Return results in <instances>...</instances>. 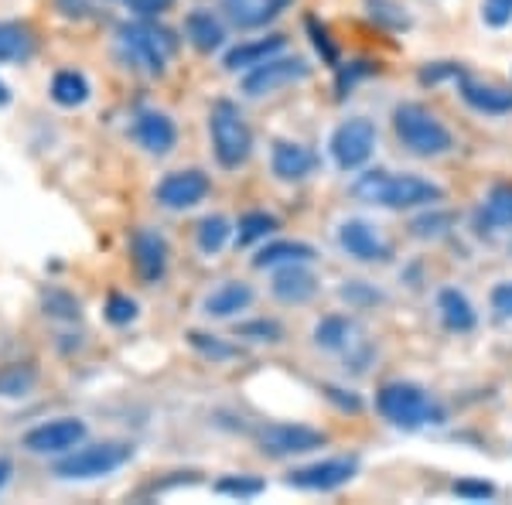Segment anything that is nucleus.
<instances>
[{"label":"nucleus","instance_id":"39448f33","mask_svg":"<svg viewBox=\"0 0 512 505\" xmlns=\"http://www.w3.org/2000/svg\"><path fill=\"white\" fill-rule=\"evenodd\" d=\"M209 137H212V151H216V161L226 171H236L250 161L253 154V134L250 123H246L243 110L229 99H219L209 113Z\"/></svg>","mask_w":512,"mask_h":505},{"label":"nucleus","instance_id":"393cba45","mask_svg":"<svg viewBox=\"0 0 512 505\" xmlns=\"http://www.w3.org/2000/svg\"><path fill=\"white\" fill-rule=\"evenodd\" d=\"M352 335H355V321L345 318V314H328L315 325V345L318 349H328V352H342L352 345Z\"/></svg>","mask_w":512,"mask_h":505},{"label":"nucleus","instance_id":"6e6552de","mask_svg":"<svg viewBox=\"0 0 512 505\" xmlns=\"http://www.w3.org/2000/svg\"><path fill=\"white\" fill-rule=\"evenodd\" d=\"M308 76H311V65L304 59H267L246 72L239 89L246 96L260 99V96H274L287 86H297V82H304Z\"/></svg>","mask_w":512,"mask_h":505},{"label":"nucleus","instance_id":"f257e3e1","mask_svg":"<svg viewBox=\"0 0 512 505\" xmlns=\"http://www.w3.org/2000/svg\"><path fill=\"white\" fill-rule=\"evenodd\" d=\"M352 198L379 209H417V205H437L444 188L417 175H393V171H366L352 181Z\"/></svg>","mask_w":512,"mask_h":505},{"label":"nucleus","instance_id":"423d86ee","mask_svg":"<svg viewBox=\"0 0 512 505\" xmlns=\"http://www.w3.org/2000/svg\"><path fill=\"white\" fill-rule=\"evenodd\" d=\"M134 458V444L127 441H99V444H79V451H69L55 465V475L62 482H96L113 471H120L127 461Z\"/></svg>","mask_w":512,"mask_h":505},{"label":"nucleus","instance_id":"7c9ffc66","mask_svg":"<svg viewBox=\"0 0 512 505\" xmlns=\"http://www.w3.org/2000/svg\"><path fill=\"white\" fill-rule=\"evenodd\" d=\"M277 229V219L270 212H246L239 219V229H236V243L239 246H250L256 239H267L270 233Z\"/></svg>","mask_w":512,"mask_h":505},{"label":"nucleus","instance_id":"de8ad7c7","mask_svg":"<svg viewBox=\"0 0 512 505\" xmlns=\"http://www.w3.org/2000/svg\"><path fill=\"white\" fill-rule=\"evenodd\" d=\"M11 471H14V465L7 458H0V488L7 485V478H11Z\"/></svg>","mask_w":512,"mask_h":505},{"label":"nucleus","instance_id":"72a5a7b5","mask_svg":"<svg viewBox=\"0 0 512 505\" xmlns=\"http://www.w3.org/2000/svg\"><path fill=\"white\" fill-rule=\"evenodd\" d=\"M45 314L62 318V321H76L79 318V301L65 291H48L45 294Z\"/></svg>","mask_w":512,"mask_h":505},{"label":"nucleus","instance_id":"2eb2a0df","mask_svg":"<svg viewBox=\"0 0 512 505\" xmlns=\"http://www.w3.org/2000/svg\"><path fill=\"white\" fill-rule=\"evenodd\" d=\"M130 250H134V263L144 284H158L168 273V243H164L161 233L154 229H137L134 239H130Z\"/></svg>","mask_w":512,"mask_h":505},{"label":"nucleus","instance_id":"a211bd4d","mask_svg":"<svg viewBox=\"0 0 512 505\" xmlns=\"http://www.w3.org/2000/svg\"><path fill=\"white\" fill-rule=\"evenodd\" d=\"M270 168L280 181H301L308 178L311 171L318 168V157L308 151L304 144H294V140H277L274 154H270Z\"/></svg>","mask_w":512,"mask_h":505},{"label":"nucleus","instance_id":"58836bf2","mask_svg":"<svg viewBox=\"0 0 512 505\" xmlns=\"http://www.w3.org/2000/svg\"><path fill=\"white\" fill-rule=\"evenodd\" d=\"M451 492L458 499H468V502H485L495 495V485L492 482H475V478H461V482L451 485Z\"/></svg>","mask_w":512,"mask_h":505},{"label":"nucleus","instance_id":"b1692460","mask_svg":"<svg viewBox=\"0 0 512 505\" xmlns=\"http://www.w3.org/2000/svg\"><path fill=\"white\" fill-rule=\"evenodd\" d=\"M437 311H441V321L451 331H472L478 325V314L472 308V301H468L461 291H454V287H444V291L437 294Z\"/></svg>","mask_w":512,"mask_h":505},{"label":"nucleus","instance_id":"1a4fd4ad","mask_svg":"<svg viewBox=\"0 0 512 505\" xmlns=\"http://www.w3.org/2000/svg\"><path fill=\"white\" fill-rule=\"evenodd\" d=\"M256 444L267 458H291V454H308L328 444V434L304 424H270L256 434Z\"/></svg>","mask_w":512,"mask_h":505},{"label":"nucleus","instance_id":"4be33fe9","mask_svg":"<svg viewBox=\"0 0 512 505\" xmlns=\"http://www.w3.org/2000/svg\"><path fill=\"white\" fill-rule=\"evenodd\" d=\"M185 35L198 52H205V55L219 52V48L226 45V28H222V21L212 11H205V7H198V11H192L185 18Z\"/></svg>","mask_w":512,"mask_h":505},{"label":"nucleus","instance_id":"2f4dec72","mask_svg":"<svg viewBox=\"0 0 512 505\" xmlns=\"http://www.w3.org/2000/svg\"><path fill=\"white\" fill-rule=\"evenodd\" d=\"M219 495H233V499H256V495L267 492V482L263 478H250V475H226L216 482Z\"/></svg>","mask_w":512,"mask_h":505},{"label":"nucleus","instance_id":"bb28decb","mask_svg":"<svg viewBox=\"0 0 512 505\" xmlns=\"http://www.w3.org/2000/svg\"><path fill=\"white\" fill-rule=\"evenodd\" d=\"M52 99L59 106H69V110H76L89 99V82L82 72L76 69H62L59 76L52 79Z\"/></svg>","mask_w":512,"mask_h":505},{"label":"nucleus","instance_id":"49530a36","mask_svg":"<svg viewBox=\"0 0 512 505\" xmlns=\"http://www.w3.org/2000/svg\"><path fill=\"white\" fill-rule=\"evenodd\" d=\"M325 396H328V400H338V407H342V410H359L362 407V403H359V396H338V389L335 386H325Z\"/></svg>","mask_w":512,"mask_h":505},{"label":"nucleus","instance_id":"dca6fc26","mask_svg":"<svg viewBox=\"0 0 512 505\" xmlns=\"http://www.w3.org/2000/svg\"><path fill=\"white\" fill-rule=\"evenodd\" d=\"M270 291L280 304H308L318 294V277L308 263H284L270 280Z\"/></svg>","mask_w":512,"mask_h":505},{"label":"nucleus","instance_id":"ddd939ff","mask_svg":"<svg viewBox=\"0 0 512 505\" xmlns=\"http://www.w3.org/2000/svg\"><path fill=\"white\" fill-rule=\"evenodd\" d=\"M338 246L359 263H383L390 260V246L383 243V236L376 233L369 222L362 219H345L338 226Z\"/></svg>","mask_w":512,"mask_h":505},{"label":"nucleus","instance_id":"6ab92c4d","mask_svg":"<svg viewBox=\"0 0 512 505\" xmlns=\"http://www.w3.org/2000/svg\"><path fill=\"white\" fill-rule=\"evenodd\" d=\"M287 38L284 35H267V38H256V41H243V45L229 48L226 59H222V69L239 72V69H253V65L274 59L277 52H284Z\"/></svg>","mask_w":512,"mask_h":505},{"label":"nucleus","instance_id":"412c9836","mask_svg":"<svg viewBox=\"0 0 512 505\" xmlns=\"http://www.w3.org/2000/svg\"><path fill=\"white\" fill-rule=\"evenodd\" d=\"M253 287L243 280H226L219 291H212L205 297V314L209 318H236L239 311H246L253 304Z\"/></svg>","mask_w":512,"mask_h":505},{"label":"nucleus","instance_id":"79ce46f5","mask_svg":"<svg viewBox=\"0 0 512 505\" xmlns=\"http://www.w3.org/2000/svg\"><path fill=\"white\" fill-rule=\"evenodd\" d=\"M369 7H373V18L393 24V28H403V24H407V14H403L396 4H386V0H369Z\"/></svg>","mask_w":512,"mask_h":505},{"label":"nucleus","instance_id":"5701e85b","mask_svg":"<svg viewBox=\"0 0 512 505\" xmlns=\"http://www.w3.org/2000/svg\"><path fill=\"white\" fill-rule=\"evenodd\" d=\"M311 260H315V246L294 243V239H277V243H267L253 256V267L270 270V267H284V263H311Z\"/></svg>","mask_w":512,"mask_h":505},{"label":"nucleus","instance_id":"c756f323","mask_svg":"<svg viewBox=\"0 0 512 505\" xmlns=\"http://www.w3.org/2000/svg\"><path fill=\"white\" fill-rule=\"evenodd\" d=\"M38 383V372L31 366H21V362H11V366L0 369V396L7 400H18V396H28Z\"/></svg>","mask_w":512,"mask_h":505},{"label":"nucleus","instance_id":"37998d69","mask_svg":"<svg viewBox=\"0 0 512 505\" xmlns=\"http://www.w3.org/2000/svg\"><path fill=\"white\" fill-rule=\"evenodd\" d=\"M448 76H461V69L454 62H434V65H427V69H420V82H424V86H434V82H441Z\"/></svg>","mask_w":512,"mask_h":505},{"label":"nucleus","instance_id":"f3484780","mask_svg":"<svg viewBox=\"0 0 512 505\" xmlns=\"http://www.w3.org/2000/svg\"><path fill=\"white\" fill-rule=\"evenodd\" d=\"M291 0H222V11L226 18L243 31H253V28H263L274 18L287 11Z\"/></svg>","mask_w":512,"mask_h":505},{"label":"nucleus","instance_id":"c03bdc74","mask_svg":"<svg viewBox=\"0 0 512 505\" xmlns=\"http://www.w3.org/2000/svg\"><path fill=\"white\" fill-rule=\"evenodd\" d=\"M308 31H311V35H315V48H318V52L335 65L338 55H335V45H332V41H328V31H325V28H318V21H311V18H308Z\"/></svg>","mask_w":512,"mask_h":505},{"label":"nucleus","instance_id":"a19ab883","mask_svg":"<svg viewBox=\"0 0 512 505\" xmlns=\"http://www.w3.org/2000/svg\"><path fill=\"white\" fill-rule=\"evenodd\" d=\"M127 11H134L137 18H161L175 7V0H123Z\"/></svg>","mask_w":512,"mask_h":505},{"label":"nucleus","instance_id":"e433bc0d","mask_svg":"<svg viewBox=\"0 0 512 505\" xmlns=\"http://www.w3.org/2000/svg\"><path fill=\"white\" fill-rule=\"evenodd\" d=\"M137 318V301L127 294H110V301H106V321H113V325H130V321Z\"/></svg>","mask_w":512,"mask_h":505},{"label":"nucleus","instance_id":"4c0bfd02","mask_svg":"<svg viewBox=\"0 0 512 505\" xmlns=\"http://www.w3.org/2000/svg\"><path fill=\"white\" fill-rule=\"evenodd\" d=\"M448 226H454V215L451 212H434V215H424V219H417L414 226V236L420 239H431V236H444L448 233Z\"/></svg>","mask_w":512,"mask_h":505},{"label":"nucleus","instance_id":"f8f14e48","mask_svg":"<svg viewBox=\"0 0 512 505\" xmlns=\"http://www.w3.org/2000/svg\"><path fill=\"white\" fill-rule=\"evenodd\" d=\"M209 188H212V181L205 171H198V168L171 171L158 185V202L171 212H185V209H195L198 202H205Z\"/></svg>","mask_w":512,"mask_h":505},{"label":"nucleus","instance_id":"c9c22d12","mask_svg":"<svg viewBox=\"0 0 512 505\" xmlns=\"http://www.w3.org/2000/svg\"><path fill=\"white\" fill-rule=\"evenodd\" d=\"M236 338H253V342H280L284 338V328L277 321H250V325H239Z\"/></svg>","mask_w":512,"mask_h":505},{"label":"nucleus","instance_id":"aec40b11","mask_svg":"<svg viewBox=\"0 0 512 505\" xmlns=\"http://www.w3.org/2000/svg\"><path fill=\"white\" fill-rule=\"evenodd\" d=\"M461 99H465L472 110L485 113V117H506V113H512V89L461 79Z\"/></svg>","mask_w":512,"mask_h":505},{"label":"nucleus","instance_id":"ea45409f","mask_svg":"<svg viewBox=\"0 0 512 505\" xmlns=\"http://www.w3.org/2000/svg\"><path fill=\"white\" fill-rule=\"evenodd\" d=\"M482 21L489 28H506V24H512V0H482Z\"/></svg>","mask_w":512,"mask_h":505},{"label":"nucleus","instance_id":"a878e982","mask_svg":"<svg viewBox=\"0 0 512 505\" xmlns=\"http://www.w3.org/2000/svg\"><path fill=\"white\" fill-rule=\"evenodd\" d=\"M478 226L482 229H506L512 226V185L492 188L485 198L482 212H478Z\"/></svg>","mask_w":512,"mask_h":505},{"label":"nucleus","instance_id":"f03ea898","mask_svg":"<svg viewBox=\"0 0 512 505\" xmlns=\"http://www.w3.org/2000/svg\"><path fill=\"white\" fill-rule=\"evenodd\" d=\"M117 52L130 69L144 72V76H161L171 55L178 52V38L168 28L154 24V18L127 21L117 28Z\"/></svg>","mask_w":512,"mask_h":505},{"label":"nucleus","instance_id":"cd10ccee","mask_svg":"<svg viewBox=\"0 0 512 505\" xmlns=\"http://www.w3.org/2000/svg\"><path fill=\"white\" fill-rule=\"evenodd\" d=\"M35 52V38L24 24H0V62H24Z\"/></svg>","mask_w":512,"mask_h":505},{"label":"nucleus","instance_id":"c85d7f7f","mask_svg":"<svg viewBox=\"0 0 512 505\" xmlns=\"http://www.w3.org/2000/svg\"><path fill=\"white\" fill-rule=\"evenodd\" d=\"M229 236H233V226H229L226 215H205V219L198 222V229H195L198 250H202L205 256L222 253V246L229 243Z\"/></svg>","mask_w":512,"mask_h":505},{"label":"nucleus","instance_id":"4468645a","mask_svg":"<svg viewBox=\"0 0 512 505\" xmlns=\"http://www.w3.org/2000/svg\"><path fill=\"white\" fill-rule=\"evenodd\" d=\"M134 137H137V144L144 147L147 154L164 157V154L175 151L178 127H175V120H171L168 113H161V110H140L137 120H134Z\"/></svg>","mask_w":512,"mask_h":505},{"label":"nucleus","instance_id":"9b49d317","mask_svg":"<svg viewBox=\"0 0 512 505\" xmlns=\"http://www.w3.org/2000/svg\"><path fill=\"white\" fill-rule=\"evenodd\" d=\"M359 475V458H328L318 465L294 468L287 475V485L304 488V492H335V488L349 485Z\"/></svg>","mask_w":512,"mask_h":505},{"label":"nucleus","instance_id":"0eeeda50","mask_svg":"<svg viewBox=\"0 0 512 505\" xmlns=\"http://www.w3.org/2000/svg\"><path fill=\"white\" fill-rule=\"evenodd\" d=\"M328 151H332L335 164L342 171L362 168V164H366L376 151V123L369 117H352V120L338 123Z\"/></svg>","mask_w":512,"mask_h":505},{"label":"nucleus","instance_id":"7ed1b4c3","mask_svg":"<svg viewBox=\"0 0 512 505\" xmlns=\"http://www.w3.org/2000/svg\"><path fill=\"white\" fill-rule=\"evenodd\" d=\"M376 410L386 424L400 430H420V427H437L444 424L441 403L431 400L427 389L417 383H386L376 393Z\"/></svg>","mask_w":512,"mask_h":505},{"label":"nucleus","instance_id":"473e14b6","mask_svg":"<svg viewBox=\"0 0 512 505\" xmlns=\"http://www.w3.org/2000/svg\"><path fill=\"white\" fill-rule=\"evenodd\" d=\"M338 297H342V301H349V308H369V304L383 301V294L373 291L366 280H345V287L338 291Z\"/></svg>","mask_w":512,"mask_h":505},{"label":"nucleus","instance_id":"a18cd8bd","mask_svg":"<svg viewBox=\"0 0 512 505\" xmlns=\"http://www.w3.org/2000/svg\"><path fill=\"white\" fill-rule=\"evenodd\" d=\"M492 308L499 314H506V318H512V280L509 284H499L492 291Z\"/></svg>","mask_w":512,"mask_h":505},{"label":"nucleus","instance_id":"9d476101","mask_svg":"<svg viewBox=\"0 0 512 505\" xmlns=\"http://www.w3.org/2000/svg\"><path fill=\"white\" fill-rule=\"evenodd\" d=\"M86 441V424L79 417H59L38 424L24 434V447L31 454H69Z\"/></svg>","mask_w":512,"mask_h":505},{"label":"nucleus","instance_id":"f704fd0d","mask_svg":"<svg viewBox=\"0 0 512 505\" xmlns=\"http://www.w3.org/2000/svg\"><path fill=\"white\" fill-rule=\"evenodd\" d=\"M188 342H192V349H198L202 355H209V359H216V362L233 359V355H236L233 345H222L216 335H202V331H192V335H188Z\"/></svg>","mask_w":512,"mask_h":505},{"label":"nucleus","instance_id":"09e8293b","mask_svg":"<svg viewBox=\"0 0 512 505\" xmlns=\"http://www.w3.org/2000/svg\"><path fill=\"white\" fill-rule=\"evenodd\" d=\"M7 103H11V93H7V86L0 82V106H7Z\"/></svg>","mask_w":512,"mask_h":505},{"label":"nucleus","instance_id":"20e7f679","mask_svg":"<svg viewBox=\"0 0 512 505\" xmlns=\"http://www.w3.org/2000/svg\"><path fill=\"white\" fill-rule=\"evenodd\" d=\"M393 130L400 144L417 157H441L454 147L451 130L420 103H400L393 110Z\"/></svg>","mask_w":512,"mask_h":505}]
</instances>
